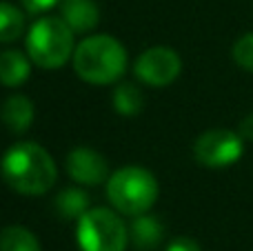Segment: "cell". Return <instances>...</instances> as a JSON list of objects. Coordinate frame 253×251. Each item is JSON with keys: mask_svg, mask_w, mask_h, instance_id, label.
<instances>
[{"mask_svg": "<svg viewBox=\"0 0 253 251\" xmlns=\"http://www.w3.org/2000/svg\"><path fill=\"white\" fill-rule=\"evenodd\" d=\"M0 173L9 189L22 196H42L56 185L58 169L51 154L38 142H18L0 160Z\"/></svg>", "mask_w": 253, "mask_h": 251, "instance_id": "obj_1", "label": "cell"}, {"mask_svg": "<svg viewBox=\"0 0 253 251\" xmlns=\"http://www.w3.org/2000/svg\"><path fill=\"white\" fill-rule=\"evenodd\" d=\"M74 69L89 84H111L126 69V49L114 36H89L76 44Z\"/></svg>", "mask_w": 253, "mask_h": 251, "instance_id": "obj_2", "label": "cell"}, {"mask_svg": "<svg viewBox=\"0 0 253 251\" xmlns=\"http://www.w3.org/2000/svg\"><path fill=\"white\" fill-rule=\"evenodd\" d=\"M76 31L62 18H40L27 31V56L42 69H60L69 58H74Z\"/></svg>", "mask_w": 253, "mask_h": 251, "instance_id": "obj_3", "label": "cell"}, {"mask_svg": "<svg viewBox=\"0 0 253 251\" xmlns=\"http://www.w3.org/2000/svg\"><path fill=\"white\" fill-rule=\"evenodd\" d=\"M158 180L149 169L123 167L107 180V198L125 216H142L158 200Z\"/></svg>", "mask_w": 253, "mask_h": 251, "instance_id": "obj_4", "label": "cell"}, {"mask_svg": "<svg viewBox=\"0 0 253 251\" xmlns=\"http://www.w3.org/2000/svg\"><path fill=\"white\" fill-rule=\"evenodd\" d=\"M76 238L80 251H125L129 229L116 211L96 207L78 218Z\"/></svg>", "mask_w": 253, "mask_h": 251, "instance_id": "obj_5", "label": "cell"}, {"mask_svg": "<svg viewBox=\"0 0 253 251\" xmlns=\"http://www.w3.org/2000/svg\"><path fill=\"white\" fill-rule=\"evenodd\" d=\"M245 154V138L231 129H209L198 136L193 158L209 169H224L236 165Z\"/></svg>", "mask_w": 253, "mask_h": 251, "instance_id": "obj_6", "label": "cell"}, {"mask_svg": "<svg viewBox=\"0 0 253 251\" xmlns=\"http://www.w3.org/2000/svg\"><path fill=\"white\" fill-rule=\"evenodd\" d=\"M182 71V60L178 51L169 47H151L138 56L133 65V74L149 87H167Z\"/></svg>", "mask_w": 253, "mask_h": 251, "instance_id": "obj_7", "label": "cell"}, {"mask_svg": "<svg viewBox=\"0 0 253 251\" xmlns=\"http://www.w3.org/2000/svg\"><path fill=\"white\" fill-rule=\"evenodd\" d=\"M67 173L71 176V180H76L78 185L84 187H96L109 180V167L102 154L89 149V147H76L67 154L65 160Z\"/></svg>", "mask_w": 253, "mask_h": 251, "instance_id": "obj_8", "label": "cell"}, {"mask_svg": "<svg viewBox=\"0 0 253 251\" xmlns=\"http://www.w3.org/2000/svg\"><path fill=\"white\" fill-rule=\"evenodd\" d=\"M60 18L76 34H84V31H91L98 25L100 9H98L96 0H62Z\"/></svg>", "mask_w": 253, "mask_h": 251, "instance_id": "obj_9", "label": "cell"}, {"mask_svg": "<svg viewBox=\"0 0 253 251\" xmlns=\"http://www.w3.org/2000/svg\"><path fill=\"white\" fill-rule=\"evenodd\" d=\"M0 118L11 133H25L34 123V102L22 93H11L2 102Z\"/></svg>", "mask_w": 253, "mask_h": 251, "instance_id": "obj_10", "label": "cell"}, {"mask_svg": "<svg viewBox=\"0 0 253 251\" xmlns=\"http://www.w3.org/2000/svg\"><path fill=\"white\" fill-rule=\"evenodd\" d=\"M165 238V227L158 218L142 213V216H133V222L129 227V240L135 249L140 251H153Z\"/></svg>", "mask_w": 253, "mask_h": 251, "instance_id": "obj_11", "label": "cell"}, {"mask_svg": "<svg viewBox=\"0 0 253 251\" xmlns=\"http://www.w3.org/2000/svg\"><path fill=\"white\" fill-rule=\"evenodd\" d=\"M29 56L22 51L9 49V51L0 53V83L4 87H20L29 78Z\"/></svg>", "mask_w": 253, "mask_h": 251, "instance_id": "obj_12", "label": "cell"}, {"mask_svg": "<svg viewBox=\"0 0 253 251\" xmlns=\"http://www.w3.org/2000/svg\"><path fill=\"white\" fill-rule=\"evenodd\" d=\"M56 211L60 213L62 218L71 220L76 218L78 220L80 216L89 211V196L87 191L78 189V187H69V189H62L60 194L56 196Z\"/></svg>", "mask_w": 253, "mask_h": 251, "instance_id": "obj_13", "label": "cell"}, {"mask_svg": "<svg viewBox=\"0 0 253 251\" xmlns=\"http://www.w3.org/2000/svg\"><path fill=\"white\" fill-rule=\"evenodd\" d=\"M111 102L120 116H138L144 109V93L133 83H120L114 89Z\"/></svg>", "mask_w": 253, "mask_h": 251, "instance_id": "obj_14", "label": "cell"}, {"mask_svg": "<svg viewBox=\"0 0 253 251\" xmlns=\"http://www.w3.org/2000/svg\"><path fill=\"white\" fill-rule=\"evenodd\" d=\"M0 251H42L40 243L27 227L9 225L0 231Z\"/></svg>", "mask_w": 253, "mask_h": 251, "instance_id": "obj_15", "label": "cell"}, {"mask_svg": "<svg viewBox=\"0 0 253 251\" xmlns=\"http://www.w3.org/2000/svg\"><path fill=\"white\" fill-rule=\"evenodd\" d=\"M25 31V13L7 0H0V42H13Z\"/></svg>", "mask_w": 253, "mask_h": 251, "instance_id": "obj_16", "label": "cell"}, {"mask_svg": "<svg viewBox=\"0 0 253 251\" xmlns=\"http://www.w3.org/2000/svg\"><path fill=\"white\" fill-rule=\"evenodd\" d=\"M231 56L238 67H242L245 71H251L253 74V31L240 36L236 40V44L231 49Z\"/></svg>", "mask_w": 253, "mask_h": 251, "instance_id": "obj_17", "label": "cell"}, {"mask_svg": "<svg viewBox=\"0 0 253 251\" xmlns=\"http://www.w3.org/2000/svg\"><path fill=\"white\" fill-rule=\"evenodd\" d=\"M20 2L29 13H44L53 7H60L62 0H20Z\"/></svg>", "mask_w": 253, "mask_h": 251, "instance_id": "obj_18", "label": "cell"}, {"mask_svg": "<svg viewBox=\"0 0 253 251\" xmlns=\"http://www.w3.org/2000/svg\"><path fill=\"white\" fill-rule=\"evenodd\" d=\"M167 251H202V249H200V245H198L193 238L182 236V238H175L173 243L167 247Z\"/></svg>", "mask_w": 253, "mask_h": 251, "instance_id": "obj_19", "label": "cell"}, {"mask_svg": "<svg viewBox=\"0 0 253 251\" xmlns=\"http://www.w3.org/2000/svg\"><path fill=\"white\" fill-rule=\"evenodd\" d=\"M240 133L245 140H253V114H249V116H245L242 118V123H240Z\"/></svg>", "mask_w": 253, "mask_h": 251, "instance_id": "obj_20", "label": "cell"}]
</instances>
